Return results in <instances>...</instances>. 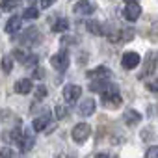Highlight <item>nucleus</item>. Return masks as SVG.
I'll return each instance as SVG.
<instances>
[{
	"instance_id": "1",
	"label": "nucleus",
	"mask_w": 158,
	"mask_h": 158,
	"mask_svg": "<svg viewBox=\"0 0 158 158\" xmlns=\"http://www.w3.org/2000/svg\"><path fill=\"white\" fill-rule=\"evenodd\" d=\"M73 139L76 141V143H82V141H86L88 138H89V134H91V127L88 125V123H78L74 128H73Z\"/></svg>"
},
{
	"instance_id": "2",
	"label": "nucleus",
	"mask_w": 158,
	"mask_h": 158,
	"mask_svg": "<svg viewBox=\"0 0 158 158\" xmlns=\"http://www.w3.org/2000/svg\"><path fill=\"white\" fill-rule=\"evenodd\" d=\"M80 95H82V88L80 86L69 84V86L63 88V99H65L67 104H74L78 99H80Z\"/></svg>"
},
{
	"instance_id": "3",
	"label": "nucleus",
	"mask_w": 158,
	"mask_h": 158,
	"mask_svg": "<svg viewBox=\"0 0 158 158\" xmlns=\"http://www.w3.org/2000/svg\"><path fill=\"white\" fill-rule=\"evenodd\" d=\"M69 61H71V60H69V54L63 52V50L58 52V54H54V56L50 58V65H52L56 71H60V73H63V71L69 67Z\"/></svg>"
},
{
	"instance_id": "4",
	"label": "nucleus",
	"mask_w": 158,
	"mask_h": 158,
	"mask_svg": "<svg viewBox=\"0 0 158 158\" xmlns=\"http://www.w3.org/2000/svg\"><path fill=\"white\" fill-rule=\"evenodd\" d=\"M139 13H141V8H139V4L138 2H127V6H125V10H123V17L127 19V21H130V23H134V21H138L139 19Z\"/></svg>"
},
{
	"instance_id": "5",
	"label": "nucleus",
	"mask_w": 158,
	"mask_h": 158,
	"mask_svg": "<svg viewBox=\"0 0 158 158\" xmlns=\"http://www.w3.org/2000/svg\"><path fill=\"white\" fill-rule=\"evenodd\" d=\"M11 56H13V60H17V61H21L23 65L24 63H35V60H37V56H34L30 50H26V48H15L13 52H11Z\"/></svg>"
},
{
	"instance_id": "6",
	"label": "nucleus",
	"mask_w": 158,
	"mask_h": 158,
	"mask_svg": "<svg viewBox=\"0 0 158 158\" xmlns=\"http://www.w3.org/2000/svg\"><path fill=\"white\" fill-rule=\"evenodd\" d=\"M86 74H88L89 80H101V78H110V76H112V71H110L106 65H99V67H95V69H89Z\"/></svg>"
},
{
	"instance_id": "7",
	"label": "nucleus",
	"mask_w": 158,
	"mask_h": 158,
	"mask_svg": "<svg viewBox=\"0 0 158 158\" xmlns=\"http://www.w3.org/2000/svg\"><path fill=\"white\" fill-rule=\"evenodd\" d=\"M50 119H52L50 112H48V110H45V114H43V115H39V117H35V119H34L32 128H34L35 132H43V130L50 125Z\"/></svg>"
},
{
	"instance_id": "8",
	"label": "nucleus",
	"mask_w": 158,
	"mask_h": 158,
	"mask_svg": "<svg viewBox=\"0 0 158 158\" xmlns=\"http://www.w3.org/2000/svg\"><path fill=\"white\" fill-rule=\"evenodd\" d=\"M34 143H35V139H34V134H32L30 130H23V136H21V139L17 141L19 149H21L23 152H28V151L34 147Z\"/></svg>"
},
{
	"instance_id": "9",
	"label": "nucleus",
	"mask_w": 158,
	"mask_h": 158,
	"mask_svg": "<svg viewBox=\"0 0 158 158\" xmlns=\"http://www.w3.org/2000/svg\"><path fill=\"white\" fill-rule=\"evenodd\" d=\"M73 10H74V13H78V15H91V13L95 11V4L89 2V0H78Z\"/></svg>"
},
{
	"instance_id": "10",
	"label": "nucleus",
	"mask_w": 158,
	"mask_h": 158,
	"mask_svg": "<svg viewBox=\"0 0 158 158\" xmlns=\"http://www.w3.org/2000/svg\"><path fill=\"white\" fill-rule=\"evenodd\" d=\"M121 65L125 67V69H136L138 65H139V54L138 52H127V54H123V58H121Z\"/></svg>"
},
{
	"instance_id": "11",
	"label": "nucleus",
	"mask_w": 158,
	"mask_h": 158,
	"mask_svg": "<svg viewBox=\"0 0 158 158\" xmlns=\"http://www.w3.org/2000/svg\"><path fill=\"white\" fill-rule=\"evenodd\" d=\"M17 39H21L24 45H35V43H39L41 41V34L35 30V28H28L21 37H17Z\"/></svg>"
},
{
	"instance_id": "12",
	"label": "nucleus",
	"mask_w": 158,
	"mask_h": 158,
	"mask_svg": "<svg viewBox=\"0 0 158 158\" xmlns=\"http://www.w3.org/2000/svg\"><path fill=\"white\" fill-rule=\"evenodd\" d=\"M101 97H102V104H104L108 110H115V108H119L121 102H123V99H121L119 93H110V95H101Z\"/></svg>"
},
{
	"instance_id": "13",
	"label": "nucleus",
	"mask_w": 158,
	"mask_h": 158,
	"mask_svg": "<svg viewBox=\"0 0 158 158\" xmlns=\"http://www.w3.org/2000/svg\"><path fill=\"white\" fill-rule=\"evenodd\" d=\"M95 108H97L95 99H84V101L80 102V115L89 117V115H93V114H95Z\"/></svg>"
},
{
	"instance_id": "14",
	"label": "nucleus",
	"mask_w": 158,
	"mask_h": 158,
	"mask_svg": "<svg viewBox=\"0 0 158 158\" xmlns=\"http://www.w3.org/2000/svg\"><path fill=\"white\" fill-rule=\"evenodd\" d=\"M21 26H23V17L13 15V17L8 19V23H6V32H8V34H15V32L21 30Z\"/></svg>"
},
{
	"instance_id": "15",
	"label": "nucleus",
	"mask_w": 158,
	"mask_h": 158,
	"mask_svg": "<svg viewBox=\"0 0 158 158\" xmlns=\"http://www.w3.org/2000/svg\"><path fill=\"white\" fill-rule=\"evenodd\" d=\"M32 88H34V84H32L30 78H21V80H17V84H15V91H17V93H21V95L30 93V91H32Z\"/></svg>"
},
{
	"instance_id": "16",
	"label": "nucleus",
	"mask_w": 158,
	"mask_h": 158,
	"mask_svg": "<svg viewBox=\"0 0 158 158\" xmlns=\"http://www.w3.org/2000/svg\"><path fill=\"white\" fill-rule=\"evenodd\" d=\"M141 121V114L138 112V110H127L125 112V123L128 125V127H134V125H138Z\"/></svg>"
},
{
	"instance_id": "17",
	"label": "nucleus",
	"mask_w": 158,
	"mask_h": 158,
	"mask_svg": "<svg viewBox=\"0 0 158 158\" xmlns=\"http://www.w3.org/2000/svg\"><path fill=\"white\" fill-rule=\"evenodd\" d=\"M21 136H23V130L21 128H11V130H6L2 134L4 141H10V143H17L21 139Z\"/></svg>"
},
{
	"instance_id": "18",
	"label": "nucleus",
	"mask_w": 158,
	"mask_h": 158,
	"mask_svg": "<svg viewBox=\"0 0 158 158\" xmlns=\"http://www.w3.org/2000/svg\"><path fill=\"white\" fill-rule=\"evenodd\" d=\"M0 67H2V71H4L6 74H10V73L13 71V56H11V54H6V56L2 58V61H0Z\"/></svg>"
},
{
	"instance_id": "19",
	"label": "nucleus",
	"mask_w": 158,
	"mask_h": 158,
	"mask_svg": "<svg viewBox=\"0 0 158 158\" xmlns=\"http://www.w3.org/2000/svg\"><path fill=\"white\" fill-rule=\"evenodd\" d=\"M21 6V0H2L0 2V11H13Z\"/></svg>"
},
{
	"instance_id": "20",
	"label": "nucleus",
	"mask_w": 158,
	"mask_h": 158,
	"mask_svg": "<svg viewBox=\"0 0 158 158\" xmlns=\"http://www.w3.org/2000/svg\"><path fill=\"white\" fill-rule=\"evenodd\" d=\"M86 28L93 34V35H102V24L99 21H88Z\"/></svg>"
},
{
	"instance_id": "21",
	"label": "nucleus",
	"mask_w": 158,
	"mask_h": 158,
	"mask_svg": "<svg viewBox=\"0 0 158 158\" xmlns=\"http://www.w3.org/2000/svg\"><path fill=\"white\" fill-rule=\"evenodd\" d=\"M37 17H39V10H37V8L30 6L28 10H24V15H23V19H26V21H34V19H37Z\"/></svg>"
},
{
	"instance_id": "22",
	"label": "nucleus",
	"mask_w": 158,
	"mask_h": 158,
	"mask_svg": "<svg viewBox=\"0 0 158 158\" xmlns=\"http://www.w3.org/2000/svg\"><path fill=\"white\" fill-rule=\"evenodd\" d=\"M69 28V21L67 19H58L54 24H52V30L54 32H65Z\"/></svg>"
},
{
	"instance_id": "23",
	"label": "nucleus",
	"mask_w": 158,
	"mask_h": 158,
	"mask_svg": "<svg viewBox=\"0 0 158 158\" xmlns=\"http://www.w3.org/2000/svg\"><path fill=\"white\" fill-rule=\"evenodd\" d=\"M67 114H69V110H67V106H63V104H60V106L54 108V115H56V119H65Z\"/></svg>"
},
{
	"instance_id": "24",
	"label": "nucleus",
	"mask_w": 158,
	"mask_h": 158,
	"mask_svg": "<svg viewBox=\"0 0 158 158\" xmlns=\"http://www.w3.org/2000/svg\"><path fill=\"white\" fill-rule=\"evenodd\" d=\"M45 97H47V88L43 84H39L35 89V99H45Z\"/></svg>"
},
{
	"instance_id": "25",
	"label": "nucleus",
	"mask_w": 158,
	"mask_h": 158,
	"mask_svg": "<svg viewBox=\"0 0 158 158\" xmlns=\"http://www.w3.org/2000/svg\"><path fill=\"white\" fill-rule=\"evenodd\" d=\"M145 156H147V158H158V145H154V147H151V149H147V152H145Z\"/></svg>"
},
{
	"instance_id": "26",
	"label": "nucleus",
	"mask_w": 158,
	"mask_h": 158,
	"mask_svg": "<svg viewBox=\"0 0 158 158\" xmlns=\"http://www.w3.org/2000/svg\"><path fill=\"white\" fill-rule=\"evenodd\" d=\"M132 37H134V30H125L121 34V39L123 41H132Z\"/></svg>"
},
{
	"instance_id": "27",
	"label": "nucleus",
	"mask_w": 158,
	"mask_h": 158,
	"mask_svg": "<svg viewBox=\"0 0 158 158\" xmlns=\"http://www.w3.org/2000/svg\"><path fill=\"white\" fill-rule=\"evenodd\" d=\"M151 138H152V130H151V128H143V130H141V139H143V141H149Z\"/></svg>"
},
{
	"instance_id": "28",
	"label": "nucleus",
	"mask_w": 158,
	"mask_h": 158,
	"mask_svg": "<svg viewBox=\"0 0 158 158\" xmlns=\"http://www.w3.org/2000/svg\"><path fill=\"white\" fill-rule=\"evenodd\" d=\"M15 154H17V152H15L11 147H4L2 151H0V156H15Z\"/></svg>"
},
{
	"instance_id": "29",
	"label": "nucleus",
	"mask_w": 158,
	"mask_h": 158,
	"mask_svg": "<svg viewBox=\"0 0 158 158\" xmlns=\"http://www.w3.org/2000/svg\"><path fill=\"white\" fill-rule=\"evenodd\" d=\"M45 76V71L41 69V67H35V71H34V78H43Z\"/></svg>"
},
{
	"instance_id": "30",
	"label": "nucleus",
	"mask_w": 158,
	"mask_h": 158,
	"mask_svg": "<svg viewBox=\"0 0 158 158\" xmlns=\"http://www.w3.org/2000/svg\"><path fill=\"white\" fill-rule=\"evenodd\" d=\"M54 2H56V0H41V8H43V10H47V8H50Z\"/></svg>"
},
{
	"instance_id": "31",
	"label": "nucleus",
	"mask_w": 158,
	"mask_h": 158,
	"mask_svg": "<svg viewBox=\"0 0 158 158\" xmlns=\"http://www.w3.org/2000/svg\"><path fill=\"white\" fill-rule=\"evenodd\" d=\"M149 88H151L152 91H158V76L154 78V82H152V84H149Z\"/></svg>"
},
{
	"instance_id": "32",
	"label": "nucleus",
	"mask_w": 158,
	"mask_h": 158,
	"mask_svg": "<svg viewBox=\"0 0 158 158\" xmlns=\"http://www.w3.org/2000/svg\"><path fill=\"white\" fill-rule=\"evenodd\" d=\"M28 2H30V4H35V2H37V0H28Z\"/></svg>"
},
{
	"instance_id": "33",
	"label": "nucleus",
	"mask_w": 158,
	"mask_h": 158,
	"mask_svg": "<svg viewBox=\"0 0 158 158\" xmlns=\"http://www.w3.org/2000/svg\"><path fill=\"white\" fill-rule=\"evenodd\" d=\"M125 2H132V0H125Z\"/></svg>"
}]
</instances>
